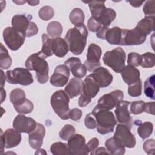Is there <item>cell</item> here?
I'll use <instances>...</instances> for the list:
<instances>
[{
  "mask_svg": "<svg viewBox=\"0 0 155 155\" xmlns=\"http://www.w3.org/2000/svg\"><path fill=\"white\" fill-rule=\"evenodd\" d=\"M88 34L87 28L84 24L74 26L67 31L64 39L73 54L79 55L83 52L86 46Z\"/></svg>",
  "mask_w": 155,
  "mask_h": 155,
  "instance_id": "cell-1",
  "label": "cell"
},
{
  "mask_svg": "<svg viewBox=\"0 0 155 155\" xmlns=\"http://www.w3.org/2000/svg\"><path fill=\"white\" fill-rule=\"evenodd\" d=\"M46 58L40 52L30 55L25 62V66L28 70L36 71L37 80L40 84H45L48 80L49 67Z\"/></svg>",
  "mask_w": 155,
  "mask_h": 155,
  "instance_id": "cell-2",
  "label": "cell"
},
{
  "mask_svg": "<svg viewBox=\"0 0 155 155\" xmlns=\"http://www.w3.org/2000/svg\"><path fill=\"white\" fill-rule=\"evenodd\" d=\"M91 113L97 123V131L101 134H106L113 131L116 120L110 110L94 107Z\"/></svg>",
  "mask_w": 155,
  "mask_h": 155,
  "instance_id": "cell-3",
  "label": "cell"
},
{
  "mask_svg": "<svg viewBox=\"0 0 155 155\" xmlns=\"http://www.w3.org/2000/svg\"><path fill=\"white\" fill-rule=\"evenodd\" d=\"M50 104L56 114L62 119H69V97L65 91H55L50 99Z\"/></svg>",
  "mask_w": 155,
  "mask_h": 155,
  "instance_id": "cell-4",
  "label": "cell"
},
{
  "mask_svg": "<svg viewBox=\"0 0 155 155\" xmlns=\"http://www.w3.org/2000/svg\"><path fill=\"white\" fill-rule=\"evenodd\" d=\"M102 60L105 65L110 67L114 72L119 73L125 66L126 54L121 47H117L105 52Z\"/></svg>",
  "mask_w": 155,
  "mask_h": 155,
  "instance_id": "cell-5",
  "label": "cell"
},
{
  "mask_svg": "<svg viewBox=\"0 0 155 155\" xmlns=\"http://www.w3.org/2000/svg\"><path fill=\"white\" fill-rule=\"evenodd\" d=\"M6 81L11 84H20L27 86L33 82L32 74L27 68H16L13 70H8L5 73Z\"/></svg>",
  "mask_w": 155,
  "mask_h": 155,
  "instance_id": "cell-6",
  "label": "cell"
},
{
  "mask_svg": "<svg viewBox=\"0 0 155 155\" xmlns=\"http://www.w3.org/2000/svg\"><path fill=\"white\" fill-rule=\"evenodd\" d=\"M25 36L12 27H7L3 31V38L7 46L13 51L18 50L24 44Z\"/></svg>",
  "mask_w": 155,
  "mask_h": 155,
  "instance_id": "cell-7",
  "label": "cell"
},
{
  "mask_svg": "<svg viewBox=\"0 0 155 155\" xmlns=\"http://www.w3.org/2000/svg\"><path fill=\"white\" fill-rule=\"evenodd\" d=\"M147 36L136 27L131 30L122 29L121 45H138L143 44Z\"/></svg>",
  "mask_w": 155,
  "mask_h": 155,
  "instance_id": "cell-8",
  "label": "cell"
},
{
  "mask_svg": "<svg viewBox=\"0 0 155 155\" xmlns=\"http://www.w3.org/2000/svg\"><path fill=\"white\" fill-rule=\"evenodd\" d=\"M124 93L120 90H116L101 97L96 107L99 108L110 110L113 109L120 101L123 100Z\"/></svg>",
  "mask_w": 155,
  "mask_h": 155,
  "instance_id": "cell-9",
  "label": "cell"
},
{
  "mask_svg": "<svg viewBox=\"0 0 155 155\" xmlns=\"http://www.w3.org/2000/svg\"><path fill=\"white\" fill-rule=\"evenodd\" d=\"M125 147L133 148L136 143V138L127 126L119 124L117 125L113 136Z\"/></svg>",
  "mask_w": 155,
  "mask_h": 155,
  "instance_id": "cell-10",
  "label": "cell"
},
{
  "mask_svg": "<svg viewBox=\"0 0 155 155\" xmlns=\"http://www.w3.org/2000/svg\"><path fill=\"white\" fill-rule=\"evenodd\" d=\"M102 50L98 45L92 43L88 46L87 60L84 62V65L87 70L91 72L100 67V58Z\"/></svg>",
  "mask_w": 155,
  "mask_h": 155,
  "instance_id": "cell-11",
  "label": "cell"
},
{
  "mask_svg": "<svg viewBox=\"0 0 155 155\" xmlns=\"http://www.w3.org/2000/svg\"><path fill=\"white\" fill-rule=\"evenodd\" d=\"M21 133L17 131L14 128H9L3 133L1 131V150L3 153L4 148H11L18 146L21 142Z\"/></svg>",
  "mask_w": 155,
  "mask_h": 155,
  "instance_id": "cell-12",
  "label": "cell"
},
{
  "mask_svg": "<svg viewBox=\"0 0 155 155\" xmlns=\"http://www.w3.org/2000/svg\"><path fill=\"white\" fill-rule=\"evenodd\" d=\"M68 147L71 155H87L89 151L85 137L79 134H74L68 140Z\"/></svg>",
  "mask_w": 155,
  "mask_h": 155,
  "instance_id": "cell-13",
  "label": "cell"
},
{
  "mask_svg": "<svg viewBox=\"0 0 155 155\" xmlns=\"http://www.w3.org/2000/svg\"><path fill=\"white\" fill-rule=\"evenodd\" d=\"M130 102L127 101H122L116 106L114 113L116 116L117 121L120 124L127 126L131 128L133 126V119L128 111V105Z\"/></svg>",
  "mask_w": 155,
  "mask_h": 155,
  "instance_id": "cell-14",
  "label": "cell"
},
{
  "mask_svg": "<svg viewBox=\"0 0 155 155\" xmlns=\"http://www.w3.org/2000/svg\"><path fill=\"white\" fill-rule=\"evenodd\" d=\"M37 122L32 118L26 117L23 114H18L13 120V127L19 133H29L34 130Z\"/></svg>",
  "mask_w": 155,
  "mask_h": 155,
  "instance_id": "cell-15",
  "label": "cell"
},
{
  "mask_svg": "<svg viewBox=\"0 0 155 155\" xmlns=\"http://www.w3.org/2000/svg\"><path fill=\"white\" fill-rule=\"evenodd\" d=\"M70 77V70L66 65H59L56 67L53 74L50 79V84L55 87H64Z\"/></svg>",
  "mask_w": 155,
  "mask_h": 155,
  "instance_id": "cell-16",
  "label": "cell"
},
{
  "mask_svg": "<svg viewBox=\"0 0 155 155\" xmlns=\"http://www.w3.org/2000/svg\"><path fill=\"white\" fill-rule=\"evenodd\" d=\"M90 74L99 87L101 88L109 86L113 81V75L108 69L102 67L97 68Z\"/></svg>",
  "mask_w": 155,
  "mask_h": 155,
  "instance_id": "cell-17",
  "label": "cell"
},
{
  "mask_svg": "<svg viewBox=\"0 0 155 155\" xmlns=\"http://www.w3.org/2000/svg\"><path fill=\"white\" fill-rule=\"evenodd\" d=\"M45 129L41 124L37 123L36 128L28 133V142L33 149H39L42 145Z\"/></svg>",
  "mask_w": 155,
  "mask_h": 155,
  "instance_id": "cell-18",
  "label": "cell"
},
{
  "mask_svg": "<svg viewBox=\"0 0 155 155\" xmlns=\"http://www.w3.org/2000/svg\"><path fill=\"white\" fill-rule=\"evenodd\" d=\"M64 63L68 67L74 77L81 79L86 75L87 68L84 64L81 63L79 58L71 57L65 61Z\"/></svg>",
  "mask_w": 155,
  "mask_h": 155,
  "instance_id": "cell-19",
  "label": "cell"
},
{
  "mask_svg": "<svg viewBox=\"0 0 155 155\" xmlns=\"http://www.w3.org/2000/svg\"><path fill=\"white\" fill-rule=\"evenodd\" d=\"M32 16L31 15L18 14L13 16L12 25L15 29L21 32L25 36V32L31 22Z\"/></svg>",
  "mask_w": 155,
  "mask_h": 155,
  "instance_id": "cell-20",
  "label": "cell"
},
{
  "mask_svg": "<svg viewBox=\"0 0 155 155\" xmlns=\"http://www.w3.org/2000/svg\"><path fill=\"white\" fill-rule=\"evenodd\" d=\"M99 88L98 84L94 81L91 74H89L83 81L82 94L91 99L97 95Z\"/></svg>",
  "mask_w": 155,
  "mask_h": 155,
  "instance_id": "cell-21",
  "label": "cell"
},
{
  "mask_svg": "<svg viewBox=\"0 0 155 155\" xmlns=\"http://www.w3.org/2000/svg\"><path fill=\"white\" fill-rule=\"evenodd\" d=\"M121 75L123 81L128 85L135 84L140 80L139 70L131 65L125 66L121 72Z\"/></svg>",
  "mask_w": 155,
  "mask_h": 155,
  "instance_id": "cell-22",
  "label": "cell"
},
{
  "mask_svg": "<svg viewBox=\"0 0 155 155\" xmlns=\"http://www.w3.org/2000/svg\"><path fill=\"white\" fill-rule=\"evenodd\" d=\"M51 48L53 53L59 58L65 56L69 50L65 40L60 37L52 39Z\"/></svg>",
  "mask_w": 155,
  "mask_h": 155,
  "instance_id": "cell-23",
  "label": "cell"
},
{
  "mask_svg": "<svg viewBox=\"0 0 155 155\" xmlns=\"http://www.w3.org/2000/svg\"><path fill=\"white\" fill-rule=\"evenodd\" d=\"M83 81L79 78H74L70 80L65 88V91L69 98L72 99L82 93Z\"/></svg>",
  "mask_w": 155,
  "mask_h": 155,
  "instance_id": "cell-24",
  "label": "cell"
},
{
  "mask_svg": "<svg viewBox=\"0 0 155 155\" xmlns=\"http://www.w3.org/2000/svg\"><path fill=\"white\" fill-rule=\"evenodd\" d=\"M105 145L109 154L113 155H122L125 152V147L119 142L114 137L108 139Z\"/></svg>",
  "mask_w": 155,
  "mask_h": 155,
  "instance_id": "cell-25",
  "label": "cell"
},
{
  "mask_svg": "<svg viewBox=\"0 0 155 155\" xmlns=\"http://www.w3.org/2000/svg\"><path fill=\"white\" fill-rule=\"evenodd\" d=\"M122 38V29L118 27L108 28L105 33V39L110 44L120 45Z\"/></svg>",
  "mask_w": 155,
  "mask_h": 155,
  "instance_id": "cell-26",
  "label": "cell"
},
{
  "mask_svg": "<svg viewBox=\"0 0 155 155\" xmlns=\"http://www.w3.org/2000/svg\"><path fill=\"white\" fill-rule=\"evenodd\" d=\"M116 16V12L110 8H106L104 9L98 18L96 19L102 25L108 27L110 24L114 21Z\"/></svg>",
  "mask_w": 155,
  "mask_h": 155,
  "instance_id": "cell-27",
  "label": "cell"
},
{
  "mask_svg": "<svg viewBox=\"0 0 155 155\" xmlns=\"http://www.w3.org/2000/svg\"><path fill=\"white\" fill-rule=\"evenodd\" d=\"M154 16H145L136 25V27L142 31L146 36L154 31Z\"/></svg>",
  "mask_w": 155,
  "mask_h": 155,
  "instance_id": "cell-28",
  "label": "cell"
},
{
  "mask_svg": "<svg viewBox=\"0 0 155 155\" xmlns=\"http://www.w3.org/2000/svg\"><path fill=\"white\" fill-rule=\"evenodd\" d=\"M85 2L88 4L89 8L91 13V17L95 19H97L102 12L106 8L105 5V1H90Z\"/></svg>",
  "mask_w": 155,
  "mask_h": 155,
  "instance_id": "cell-29",
  "label": "cell"
},
{
  "mask_svg": "<svg viewBox=\"0 0 155 155\" xmlns=\"http://www.w3.org/2000/svg\"><path fill=\"white\" fill-rule=\"evenodd\" d=\"M69 19L74 26L83 24L85 19L84 12L79 8H74L69 15Z\"/></svg>",
  "mask_w": 155,
  "mask_h": 155,
  "instance_id": "cell-30",
  "label": "cell"
},
{
  "mask_svg": "<svg viewBox=\"0 0 155 155\" xmlns=\"http://www.w3.org/2000/svg\"><path fill=\"white\" fill-rule=\"evenodd\" d=\"M139 127L137 128V133L140 137L143 139H147L148 137L153 133V125L150 122H141V120L139 122Z\"/></svg>",
  "mask_w": 155,
  "mask_h": 155,
  "instance_id": "cell-31",
  "label": "cell"
},
{
  "mask_svg": "<svg viewBox=\"0 0 155 155\" xmlns=\"http://www.w3.org/2000/svg\"><path fill=\"white\" fill-rule=\"evenodd\" d=\"M47 31L50 37L53 38H58L62 33V25L58 21H51L47 27Z\"/></svg>",
  "mask_w": 155,
  "mask_h": 155,
  "instance_id": "cell-32",
  "label": "cell"
},
{
  "mask_svg": "<svg viewBox=\"0 0 155 155\" xmlns=\"http://www.w3.org/2000/svg\"><path fill=\"white\" fill-rule=\"evenodd\" d=\"M154 82H155V76H152L148 78L144 83V93L145 96L152 99L154 100Z\"/></svg>",
  "mask_w": 155,
  "mask_h": 155,
  "instance_id": "cell-33",
  "label": "cell"
},
{
  "mask_svg": "<svg viewBox=\"0 0 155 155\" xmlns=\"http://www.w3.org/2000/svg\"><path fill=\"white\" fill-rule=\"evenodd\" d=\"M12 60L7 50L1 43V53H0V67L1 69H8L12 65Z\"/></svg>",
  "mask_w": 155,
  "mask_h": 155,
  "instance_id": "cell-34",
  "label": "cell"
},
{
  "mask_svg": "<svg viewBox=\"0 0 155 155\" xmlns=\"http://www.w3.org/2000/svg\"><path fill=\"white\" fill-rule=\"evenodd\" d=\"M25 99V93L24 91L21 88L14 89L10 92V101L13 106L20 104L24 101Z\"/></svg>",
  "mask_w": 155,
  "mask_h": 155,
  "instance_id": "cell-35",
  "label": "cell"
},
{
  "mask_svg": "<svg viewBox=\"0 0 155 155\" xmlns=\"http://www.w3.org/2000/svg\"><path fill=\"white\" fill-rule=\"evenodd\" d=\"M52 39H50L45 33L42 35V47L40 52L45 57H49L53 54L51 48Z\"/></svg>",
  "mask_w": 155,
  "mask_h": 155,
  "instance_id": "cell-36",
  "label": "cell"
},
{
  "mask_svg": "<svg viewBox=\"0 0 155 155\" xmlns=\"http://www.w3.org/2000/svg\"><path fill=\"white\" fill-rule=\"evenodd\" d=\"M50 151L54 155L70 154L68 145L61 142L53 143L50 147Z\"/></svg>",
  "mask_w": 155,
  "mask_h": 155,
  "instance_id": "cell-37",
  "label": "cell"
},
{
  "mask_svg": "<svg viewBox=\"0 0 155 155\" xmlns=\"http://www.w3.org/2000/svg\"><path fill=\"white\" fill-rule=\"evenodd\" d=\"M15 110L21 114H28L30 113L33 110V104L31 101L28 99H25L24 101L19 105H14Z\"/></svg>",
  "mask_w": 155,
  "mask_h": 155,
  "instance_id": "cell-38",
  "label": "cell"
},
{
  "mask_svg": "<svg viewBox=\"0 0 155 155\" xmlns=\"http://www.w3.org/2000/svg\"><path fill=\"white\" fill-rule=\"evenodd\" d=\"M140 65L143 68H152L155 65V55L153 53L147 52L140 56Z\"/></svg>",
  "mask_w": 155,
  "mask_h": 155,
  "instance_id": "cell-39",
  "label": "cell"
},
{
  "mask_svg": "<svg viewBox=\"0 0 155 155\" xmlns=\"http://www.w3.org/2000/svg\"><path fill=\"white\" fill-rule=\"evenodd\" d=\"M75 128L70 124L65 125L59 133V137L64 140H67L75 134Z\"/></svg>",
  "mask_w": 155,
  "mask_h": 155,
  "instance_id": "cell-40",
  "label": "cell"
},
{
  "mask_svg": "<svg viewBox=\"0 0 155 155\" xmlns=\"http://www.w3.org/2000/svg\"><path fill=\"white\" fill-rule=\"evenodd\" d=\"M39 17L43 21H48L51 19L54 15V9L48 5L41 7L38 12Z\"/></svg>",
  "mask_w": 155,
  "mask_h": 155,
  "instance_id": "cell-41",
  "label": "cell"
},
{
  "mask_svg": "<svg viewBox=\"0 0 155 155\" xmlns=\"http://www.w3.org/2000/svg\"><path fill=\"white\" fill-rule=\"evenodd\" d=\"M128 94L131 97H137L142 94V81L141 79L137 82L128 85Z\"/></svg>",
  "mask_w": 155,
  "mask_h": 155,
  "instance_id": "cell-42",
  "label": "cell"
},
{
  "mask_svg": "<svg viewBox=\"0 0 155 155\" xmlns=\"http://www.w3.org/2000/svg\"><path fill=\"white\" fill-rule=\"evenodd\" d=\"M144 104L143 101H134L130 106V113L133 114H139L144 112Z\"/></svg>",
  "mask_w": 155,
  "mask_h": 155,
  "instance_id": "cell-43",
  "label": "cell"
},
{
  "mask_svg": "<svg viewBox=\"0 0 155 155\" xmlns=\"http://www.w3.org/2000/svg\"><path fill=\"white\" fill-rule=\"evenodd\" d=\"M127 63L128 65L133 67H138L141 64V57L140 55L137 53L131 52L128 55Z\"/></svg>",
  "mask_w": 155,
  "mask_h": 155,
  "instance_id": "cell-44",
  "label": "cell"
},
{
  "mask_svg": "<svg viewBox=\"0 0 155 155\" xmlns=\"http://www.w3.org/2000/svg\"><path fill=\"white\" fill-rule=\"evenodd\" d=\"M143 11L145 16H154L155 14V1H147L145 2Z\"/></svg>",
  "mask_w": 155,
  "mask_h": 155,
  "instance_id": "cell-45",
  "label": "cell"
},
{
  "mask_svg": "<svg viewBox=\"0 0 155 155\" xmlns=\"http://www.w3.org/2000/svg\"><path fill=\"white\" fill-rule=\"evenodd\" d=\"M155 142L153 139H148L143 145V149L147 154H154L155 153Z\"/></svg>",
  "mask_w": 155,
  "mask_h": 155,
  "instance_id": "cell-46",
  "label": "cell"
},
{
  "mask_svg": "<svg viewBox=\"0 0 155 155\" xmlns=\"http://www.w3.org/2000/svg\"><path fill=\"white\" fill-rule=\"evenodd\" d=\"M85 127L88 129H94L96 128L97 123L96 119L91 113L86 115L84 120Z\"/></svg>",
  "mask_w": 155,
  "mask_h": 155,
  "instance_id": "cell-47",
  "label": "cell"
},
{
  "mask_svg": "<svg viewBox=\"0 0 155 155\" xmlns=\"http://www.w3.org/2000/svg\"><path fill=\"white\" fill-rule=\"evenodd\" d=\"M88 29L91 32H97L102 27V25L94 18L90 17L87 24Z\"/></svg>",
  "mask_w": 155,
  "mask_h": 155,
  "instance_id": "cell-48",
  "label": "cell"
},
{
  "mask_svg": "<svg viewBox=\"0 0 155 155\" xmlns=\"http://www.w3.org/2000/svg\"><path fill=\"white\" fill-rule=\"evenodd\" d=\"M82 116V111L77 108H73L70 110L69 118L74 121L79 120Z\"/></svg>",
  "mask_w": 155,
  "mask_h": 155,
  "instance_id": "cell-49",
  "label": "cell"
},
{
  "mask_svg": "<svg viewBox=\"0 0 155 155\" xmlns=\"http://www.w3.org/2000/svg\"><path fill=\"white\" fill-rule=\"evenodd\" d=\"M38 32V28L36 24L31 21L26 32H25V37H31L33 36L36 35Z\"/></svg>",
  "mask_w": 155,
  "mask_h": 155,
  "instance_id": "cell-50",
  "label": "cell"
},
{
  "mask_svg": "<svg viewBox=\"0 0 155 155\" xmlns=\"http://www.w3.org/2000/svg\"><path fill=\"white\" fill-rule=\"evenodd\" d=\"M99 142L98 139L94 137L90 139L89 142L87 143V147L88 151L91 152L92 151L96 149L99 145Z\"/></svg>",
  "mask_w": 155,
  "mask_h": 155,
  "instance_id": "cell-51",
  "label": "cell"
},
{
  "mask_svg": "<svg viewBox=\"0 0 155 155\" xmlns=\"http://www.w3.org/2000/svg\"><path fill=\"white\" fill-rule=\"evenodd\" d=\"M154 102H147L144 104V112L154 115Z\"/></svg>",
  "mask_w": 155,
  "mask_h": 155,
  "instance_id": "cell-52",
  "label": "cell"
},
{
  "mask_svg": "<svg viewBox=\"0 0 155 155\" xmlns=\"http://www.w3.org/2000/svg\"><path fill=\"white\" fill-rule=\"evenodd\" d=\"M91 99H89L81 94L79 98L78 105L81 107H85V106H87L88 104H90V102H91Z\"/></svg>",
  "mask_w": 155,
  "mask_h": 155,
  "instance_id": "cell-53",
  "label": "cell"
},
{
  "mask_svg": "<svg viewBox=\"0 0 155 155\" xmlns=\"http://www.w3.org/2000/svg\"><path fill=\"white\" fill-rule=\"evenodd\" d=\"M108 28L105 26L102 25V27L99 28V30L96 32V36L101 39H105V33Z\"/></svg>",
  "mask_w": 155,
  "mask_h": 155,
  "instance_id": "cell-54",
  "label": "cell"
},
{
  "mask_svg": "<svg viewBox=\"0 0 155 155\" xmlns=\"http://www.w3.org/2000/svg\"><path fill=\"white\" fill-rule=\"evenodd\" d=\"M99 154H109V153L107 150V149H105L104 147L97 148L95 149L94 150L92 151L90 153V154H91V155Z\"/></svg>",
  "mask_w": 155,
  "mask_h": 155,
  "instance_id": "cell-55",
  "label": "cell"
},
{
  "mask_svg": "<svg viewBox=\"0 0 155 155\" xmlns=\"http://www.w3.org/2000/svg\"><path fill=\"white\" fill-rule=\"evenodd\" d=\"M127 2H129L131 6L137 8L142 5V4L144 2V1H127Z\"/></svg>",
  "mask_w": 155,
  "mask_h": 155,
  "instance_id": "cell-56",
  "label": "cell"
},
{
  "mask_svg": "<svg viewBox=\"0 0 155 155\" xmlns=\"http://www.w3.org/2000/svg\"><path fill=\"white\" fill-rule=\"evenodd\" d=\"M1 88L3 87L5 84V81L6 79V76H5L3 71L1 70Z\"/></svg>",
  "mask_w": 155,
  "mask_h": 155,
  "instance_id": "cell-57",
  "label": "cell"
},
{
  "mask_svg": "<svg viewBox=\"0 0 155 155\" xmlns=\"http://www.w3.org/2000/svg\"><path fill=\"white\" fill-rule=\"evenodd\" d=\"M1 103H2L4 99H5V96H6L5 91L3 88V87L1 88Z\"/></svg>",
  "mask_w": 155,
  "mask_h": 155,
  "instance_id": "cell-58",
  "label": "cell"
},
{
  "mask_svg": "<svg viewBox=\"0 0 155 155\" xmlns=\"http://www.w3.org/2000/svg\"><path fill=\"white\" fill-rule=\"evenodd\" d=\"M27 2L31 6H35L37 5L39 3V1H27Z\"/></svg>",
  "mask_w": 155,
  "mask_h": 155,
  "instance_id": "cell-59",
  "label": "cell"
},
{
  "mask_svg": "<svg viewBox=\"0 0 155 155\" xmlns=\"http://www.w3.org/2000/svg\"><path fill=\"white\" fill-rule=\"evenodd\" d=\"M44 150H44V149H39H39H38V151L35 153V154H44H44H46L47 153H46V152Z\"/></svg>",
  "mask_w": 155,
  "mask_h": 155,
  "instance_id": "cell-60",
  "label": "cell"
},
{
  "mask_svg": "<svg viewBox=\"0 0 155 155\" xmlns=\"http://www.w3.org/2000/svg\"><path fill=\"white\" fill-rule=\"evenodd\" d=\"M13 2H15V3H16L18 5H20V4H24V3H25V2H27V1H13Z\"/></svg>",
  "mask_w": 155,
  "mask_h": 155,
  "instance_id": "cell-61",
  "label": "cell"
}]
</instances>
